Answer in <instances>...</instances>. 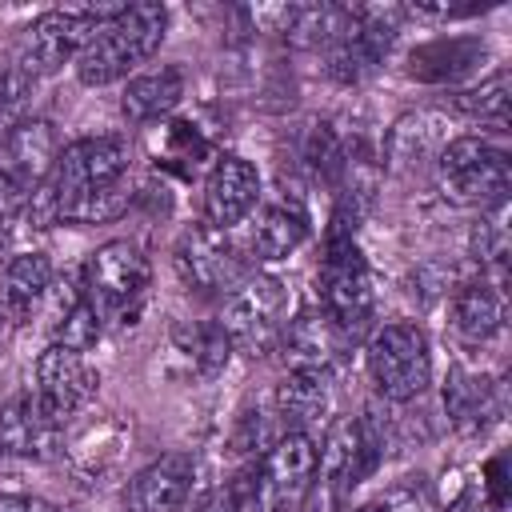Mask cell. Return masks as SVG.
<instances>
[{
	"mask_svg": "<svg viewBox=\"0 0 512 512\" xmlns=\"http://www.w3.org/2000/svg\"><path fill=\"white\" fill-rule=\"evenodd\" d=\"M168 32V8L164 4H124L108 24L96 28V36L76 56V76L88 88H104L136 72Z\"/></svg>",
	"mask_w": 512,
	"mask_h": 512,
	"instance_id": "6da1fadb",
	"label": "cell"
},
{
	"mask_svg": "<svg viewBox=\"0 0 512 512\" xmlns=\"http://www.w3.org/2000/svg\"><path fill=\"white\" fill-rule=\"evenodd\" d=\"M148 284L152 268L132 240H108L84 264V296L104 320L116 324H136L148 300Z\"/></svg>",
	"mask_w": 512,
	"mask_h": 512,
	"instance_id": "7a4b0ae2",
	"label": "cell"
},
{
	"mask_svg": "<svg viewBox=\"0 0 512 512\" xmlns=\"http://www.w3.org/2000/svg\"><path fill=\"white\" fill-rule=\"evenodd\" d=\"M316 304L348 340L360 336L364 324L372 320L376 288H372L368 260L360 256L352 236H332L328 240V252H324L320 272H316Z\"/></svg>",
	"mask_w": 512,
	"mask_h": 512,
	"instance_id": "3957f363",
	"label": "cell"
},
{
	"mask_svg": "<svg viewBox=\"0 0 512 512\" xmlns=\"http://www.w3.org/2000/svg\"><path fill=\"white\" fill-rule=\"evenodd\" d=\"M120 8H52L36 16L24 28V44L16 52V72H24L32 84L60 72L68 60L80 56V48L96 36L100 24H108Z\"/></svg>",
	"mask_w": 512,
	"mask_h": 512,
	"instance_id": "277c9868",
	"label": "cell"
},
{
	"mask_svg": "<svg viewBox=\"0 0 512 512\" xmlns=\"http://www.w3.org/2000/svg\"><path fill=\"white\" fill-rule=\"evenodd\" d=\"M368 376L384 400H416L432 384L428 336L416 324H384L368 340Z\"/></svg>",
	"mask_w": 512,
	"mask_h": 512,
	"instance_id": "5b68a950",
	"label": "cell"
},
{
	"mask_svg": "<svg viewBox=\"0 0 512 512\" xmlns=\"http://www.w3.org/2000/svg\"><path fill=\"white\" fill-rule=\"evenodd\" d=\"M440 184L460 204L500 208L508 192V156L484 136H452L436 156Z\"/></svg>",
	"mask_w": 512,
	"mask_h": 512,
	"instance_id": "8992f818",
	"label": "cell"
},
{
	"mask_svg": "<svg viewBox=\"0 0 512 512\" xmlns=\"http://www.w3.org/2000/svg\"><path fill=\"white\" fill-rule=\"evenodd\" d=\"M284 288L280 280L272 276H252V280H240L232 292H228V304H224V316H220V328L228 336L232 348L248 352V356H264L280 344V332H284Z\"/></svg>",
	"mask_w": 512,
	"mask_h": 512,
	"instance_id": "52a82bcc",
	"label": "cell"
},
{
	"mask_svg": "<svg viewBox=\"0 0 512 512\" xmlns=\"http://www.w3.org/2000/svg\"><path fill=\"white\" fill-rule=\"evenodd\" d=\"M100 388V372L96 364L76 352V348H64V344H48L40 356H36V384H32V400L40 404V412L64 428Z\"/></svg>",
	"mask_w": 512,
	"mask_h": 512,
	"instance_id": "ba28073f",
	"label": "cell"
},
{
	"mask_svg": "<svg viewBox=\"0 0 512 512\" xmlns=\"http://www.w3.org/2000/svg\"><path fill=\"white\" fill-rule=\"evenodd\" d=\"M176 272L188 288L216 296V292H232L240 280H248V260L240 252V244L212 228V224H196L176 240Z\"/></svg>",
	"mask_w": 512,
	"mask_h": 512,
	"instance_id": "9c48e42d",
	"label": "cell"
},
{
	"mask_svg": "<svg viewBox=\"0 0 512 512\" xmlns=\"http://www.w3.org/2000/svg\"><path fill=\"white\" fill-rule=\"evenodd\" d=\"M320 448L308 432H284L264 452L256 480H260V512H292L304 492L316 484Z\"/></svg>",
	"mask_w": 512,
	"mask_h": 512,
	"instance_id": "30bf717a",
	"label": "cell"
},
{
	"mask_svg": "<svg viewBox=\"0 0 512 512\" xmlns=\"http://www.w3.org/2000/svg\"><path fill=\"white\" fill-rule=\"evenodd\" d=\"M196 488V460L188 452H168L152 464H144L128 488L124 508L128 512H184Z\"/></svg>",
	"mask_w": 512,
	"mask_h": 512,
	"instance_id": "8fae6325",
	"label": "cell"
},
{
	"mask_svg": "<svg viewBox=\"0 0 512 512\" xmlns=\"http://www.w3.org/2000/svg\"><path fill=\"white\" fill-rule=\"evenodd\" d=\"M260 200V176L244 156H220L204 180V224L228 232Z\"/></svg>",
	"mask_w": 512,
	"mask_h": 512,
	"instance_id": "7c38bea8",
	"label": "cell"
},
{
	"mask_svg": "<svg viewBox=\"0 0 512 512\" xmlns=\"http://www.w3.org/2000/svg\"><path fill=\"white\" fill-rule=\"evenodd\" d=\"M56 156H60V136L48 120H36V116L32 120L20 116L0 140V168L16 176L24 188H36L52 172Z\"/></svg>",
	"mask_w": 512,
	"mask_h": 512,
	"instance_id": "4fadbf2b",
	"label": "cell"
},
{
	"mask_svg": "<svg viewBox=\"0 0 512 512\" xmlns=\"http://www.w3.org/2000/svg\"><path fill=\"white\" fill-rule=\"evenodd\" d=\"M344 344H348V336L320 308L316 312H300L280 332V348H284L288 372H328L340 360Z\"/></svg>",
	"mask_w": 512,
	"mask_h": 512,
	"instance_id": "5bb4252c",
	"label": "cell"
},
{
	"mask_svg": "<svg viewBox=\"0 0 512 512\" xmlns=\"http://www.w3.org/2000/svg\"><path fill=\"white\" fill-rule=\"evenodd\" d=\"M56 448H60V428L40 412L32 392L0 404V456L44 460L56 456Z\"/></svg>",
	"mask_w": 512,
	"mask_h": 512,
	"instance_id": "9a60e30c",
	"label": "cell"
},
{
	"mask_svg": "<svg viewBox=\"0 0 512 512\" xmlns=\"http://www.w3.org/2000/svg\"><path fill=\"white\" fill-rule=\"evenodd\" d=\"M444 408H448V420L460 428V432H480L488 428L504 400H500V384L484 372H468V368H452L448 372V384H444Z\"/></svg>",
	"mask_w": 512,
	"mask_h": 512,
	"instance_id": "2e32d148",
	"label": "cell"
},
{
	"mask_svg": "<svg viewBox=\"0 0 512 512\" xmlns=\"http://www.w3.org/2000/svg\"><path fill=\"white\" fill-rule=\"evenodd\" d=\"M52 292V264L44 252H16L0 268V316L20 324Z\"/></svg>",
	"mask_w": 512,
	"mask_h": 512,
	"instance_id": "e0dca14e",
	"label": "cell"
},
{
	"mask_svg": "<svg viewBox=\"0 0 512 512\" xmlns=\"http://www.w3.org/2000/svg\"><path fill=\"white\" fill-rule=\"evenodd\" d=\"M184 96V72L176 64H160L152 72H140L124 84V96H120V112L132 120V124H148V120H160L168 116Z\"/></svg>",
	"mask_w": 512,
	"mask_h": 512,
	"instance_id": "ac0fdd59",
	"label": "cell"
},
{
	"mask_svg": "<svg viewBox=\"0 0 512 512\" xmlns=\"http://www.w3.org/2000/svg\"><path fill=\"white\" fill-rule=\"evenodd\" d=\"M444 144H448L444 116H436V112H408L388 132V160H392L396 172H412L424 160H436Z\"/></svg>",
	"mask_w": 512,
	"mask_h": 512,
	"instance_id": "d6986e66",
	"label": "cell"
},
{
	"mask_svg": "<svg viewBox=\"0 0 512 512\" xmlns=\"http://www.w3.org/2000/svg\"><path fill=\"white\" fill-rule=\"evenodd\" d=\"M452 328L464 340H488L504 328V288L496 280H472L452 296Z\"/></svg>",
	"mask_w": 512,
	"mask_h": 512,
	"instance_id": "ffe728a7",
	"label": "cell"
},
{
	"mask_svg": "<svg viewBox=\"0 0 512 512\" xmlns=\"http://www.w3.org/2000/svg\"><path fill=\"white\" fill-rule=\"evenodd\" d=\"M276 412L288 432H308L328 412V372H288L276 388Z\"/></svg>",
	"mask_w": 512,
	"mask_h": 512,
	"instance_id": "44dd1931",
	"label": "cell"
},
{
	"mask_svg": "<svg viewBox=\"0 0 512 512\" xmlns=\"http://www.w3.org/2000/svg\"><path fill=\"white\" fill-rule=\"evenodd\" d=\"M308 236V220L304 212L296 208H284V204H272L260 212L256 228H252V256L264 260V264H276V260H288Z\"/></svg>",
	"mask_w": 512,
	"mask_h": 512,
	"instance_id": "7402d4cb",
	"label": "cell"
},
{
	"mask_svg": "<svg viewBox=\"0 0 512 512\" xmlns=\"http://www.w3.org/2000/svg\"><path fill=\"white\" fill-rule=\"evenodd\" d=\"M172 352L192 368V376H216L224 372L232 344L220 324H176L172 328Z\"/></svg>",
	"mask_w": 512,
	"mask_h": 512,
	"instance_id": "603a6c76",
	"label": "cell"
},
{
	"mask_svg": "<svg viewBox=\"0 0 512 512\" xmlns=\"http://www.w3.org/2000/svg\"><path fill=\"white\" fill-rule=\"evenodd\" d=\"M480 56H484V44H476V40H440V44H428V48L412 52V76L452 80V76L468 72Z\"/></svg>",
	"mask_w": 512,
	"mask_h": 512,
	"instance_id": "cb8c5ba5",
	"label": "cell"
},
{
	"mask_svg": "<svg viewBox=\"0 0 512 512\" xmlns=\"http://www.w3.org/2000/svg\"><path fill=\"white\" fill-rule=\"evenodd\" d=\"M100 336H104V316L92 308V300L84 296V284H80L64 300V308L56 316V344L76 348V352H88V348H96Z\"/></svg>",
	"mask_w": 512,
	"mask_h": 512,
	"instance_id": "d4e9b609",
	"label": "cell"
},
{
	"mask_svg": "<svg viewBox=\"0 0 512 512\" xmlns=\"http://www.w3.org/2000/svg\"><path fill=\"white\" fill-rule=\"evenodd\" d=\"M456 108L468 112L472 120H484L492 128H508V72H492L476 88L456 96Z\"/></svg>",
	"mask_w": 512,
	"mask_h": 512,
	"instance_id": "484cf974",
	"label": "cell"
},
{
	"mask_svg": "<svg viewBox=\"0 0 512 512\" xmlns=\"http://www.w3.org/2000/svg\"><path fill=\"white\" fill-rule=\"evenodd\" d=\"M128 204H132V192H128V180H120V184H108V188H96L72 200L60 212V224H104V220H116Z\"/></svg>",
	"mask_w": 512,
	"mask_h": 512,
	"instance_id": "4316f807",
	"label": "cell"
},
{
	"mask_svg": "<svg viewBox=\"0 0 512 512\" xmlns=\"http://www.w3.org/2000/svg\"><path fill=\"white\" fill-rule=\"evenodd\" d=\"M372 512H432V496H428V488L420 484V476H408L404 484L388 488V492L372 504Z\"/></svg>",
	"mask_w": 512,
	"mask_h": 512,
	"instance_id": "83f0119b",
	"label": "cell"
},
{
	"mask_svg": "<svg viewBox=\"0 0 512 512\" xmlns=\"http://www.w3.org/2000/svg\"><path fill=\"white\" fill-rule=\"evenodd\" d=\"M0 512H60L52 500H44V496H12V492H4L0 496Z\"/></svg>",
	"mask_w": 512,
	"mask_h": 512,
	"instance_id": "f1b7e54d",
	"label": "cell"
},
{
	"mask_svg": "<svg viewBox=\"0 0 512 512\" xmlns=\"http://www.w3.org/2000/svg\"><path fill=\"white\" fill-rule=\"evenodd\" d=\"M448 512H480V508H476V500H472V492H464V496H460V500H456V504H452Z\"/></svg>",
	"mask_w": 512,
	"mask_h": 512,
	"instance_id": "f546056e",
	"label": "cell"
},
{
	"mask_svg": "<svg viewBox=\"0 0 512 512\" xmlns=\"http://www.w3.org/2000/svg\"><path fill=\"white\" fill-rule=\"evenodd\" d=\"M192 512H220V500H216V496H212V500H204V504H196V508H192Z\"/></svg>",
	"mask_w": 512,
	"mask_h": 512,
	"instance_id": "4dcf8cb0",
	"label": "cell"
},
{
	"mask_svg": "<svg viewBox=\"0 0 512 512\" xmlns=\"http://www.w3.org/2000/svg\"><path fill=\"white\" fill-rule=\"evenodd\" d=\"M356 512H372V504H364V508H356Z\"/></svg>",
	"mask_w": 512,
	"mask_h": 512,
	"instance_id": "1f68e13d",
	"label": "cell"
},
{
	"mask_svg": "<svg viewBox=\"0 0 512 512\" xmlns=\"http://www.w3.org/2000/svg\"><path fill=\"white\" fill-rule=\"evenodd\" d=\"M484 512H500V508H484Z\"/></svg>",
	"mask_w": 512,
	"mask_h": 512,
	"instance_id": "d6a6232c",
	"label": "cell"
},
{
	"mask_svg": "<svg viewBox=\"0 0 512 512\" xmlns=\"http://www.w3.org/2000/svg\"><path fill=\"white\" fill-rule=\"evenodd\" d=\"M0 324H4V316H0Z\"/></svg>",
	"mask_w": 512,
	"mask_h": 512,
	"instance_id": "836d02e7",
	"label": "cell"
}]
</instances>
